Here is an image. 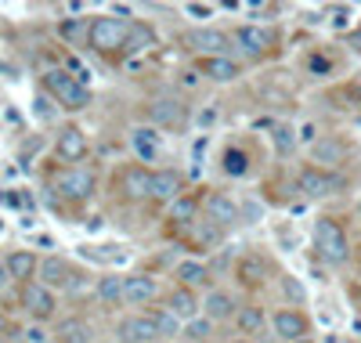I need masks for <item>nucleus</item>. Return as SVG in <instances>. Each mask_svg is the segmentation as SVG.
Listing matches in <instances>:
<instances>
[{
  "label": "nucleus",
  "mask_w": 361,
  "mask_h": 343,
  "mask_svg": "<svg viewBox=\"0 0 361 343\" xmlns=\"http://www.w3.org/2000/svg\"><path fill=\"white\" fill-rule=\"evenodd\" d=\"M235 326H239V333H242V336H257V333L267 326V318H264V311H260V307H239Z\"/></svg>",
  "instance_id": "29"
},
{
  "label": "nucleus",
  "mask_w": 361,
  "mask_h": 343,
  "mask_svg": "<svg viewBox=\"0 0 361 343\" xmlns=\"http://www.w3.org/2000/svg\"><path fill=\"white\" fill-rule=\"evenodd\" d=\"M351 44H354V48L361 51V33H354V36H351Z\"/></svg>",
  "instance_id": "43"
},
{
  "label": "nucleus",
  "mask_w": 361,
  "mask_h": 343,
  "mask_svg": "<svg viewBox=\"0 0 361 343\" xmlns=\"http://www.w3.org/2000/svg\"><path fill=\"white\" fill-rule=\"evenodd\" d=\"M94 188H98V177L91 174V170H83V166H69V170H61V174H58V191L66 199H73V203L91 199Z\"/></svg>",
  "instance_id": "5"
},
{
  "label": "nucleus",
  "mask_w": 361,
  "mask_h": 343,
  "mask_svg": "<svg viewBox=\"0 0 361 343\" xmlns=\"http://www.w3.org/2000/svg\"><path fill=\"white\" fill-rule=\"evenodd\" d=\"M4 268H8V275H11V282H22V286H26L29 278L40 271V261H36L33 249H15V253H8Z\"/></svg>",
  "instance_id": "23"
},
{
  "label": "nucleus",
  "mask_w": 361,
  "mask_h": 343,
  "mask_svg": "<svg viewBox=\"0 0 361 343\" xmlns=\"http://www.w3.org/2000/svg\"><path fill=\"white\" fill-rule=\"evenodd\" d=\"M174 278H177V286L184 289H196V286H209V268L202 261H181L174 268Z\"/></svg>",
  "instance_id": "25"
},
{
  "label": "nucleus",
  "mask_w": 361,
  "mask_h": 343,
  "mask_svg": "<svg viewBox=\"0 0 361 343\" xmlns=\"http://www.w3.org/2000/svg\"><path fill=\"white\" fill-rule=\"evenodd\" d=\"M184 11L188 15H214V8H206V4H188Z\"/></svg>",
  "instance_id": "40"
},
{
  "label": "nucleus",
  "mask_w": 361,
  "mask_h": 343,
  "mask_svg": "<svg viewBox=\"0 0 361 343\" xmlns=\"http://www.w3.org/2000/svg\"><path fill=\"white\" fill-rule=\"evenodd\" d=\"M271 326H274V336H279V340H286V343L307 340V318H304L300 311H293V307H282V311H274Z\"/></svg>",
  "instance_id": "10"
},
{
  "label": "nucleus",
  "mask_w": 361,
  "mask_h": 343,
  "mask_svg": "<svg viewBox=\"0 0 361 343\" xmlns=\"http://www.w3.org/2000/svg\"><path fill=\"white\" fill-rule=\"evenodd\" d=\"M196 217H199V203H196L192 196H181V199L174 203V221H181V224H196Z\"/></svg>",
  "instance_id": "34"
},
{
  "label": "nucleus",
  "mask_w": 361,
  "mask_h": 343,
  "mask_svg": "<svg viewBox=\"0 0 361 343\" xmlns=\"http://www.w3.org/2000/svg\"><path fill=\"white\" fill-rule=\"evenodd\" d=\"M296 343H311V340H296Z\"/></svg>",
  "instance_id": "45"
},
{
  "label": "nucleus",
  "mask_w": 361,
  "mask_h": 343,
  "mask_svg": "<svg viewBox=\"0 0 361 343\" xmlns=\"http://www.w3.org/2000/svg\"><path fill=\"white\" fill-rule=\"evenodd\" d=\"M156 48V29L145 26V22H131V33H126V54H141V51H152Z\"/></svg>",
  "instance_id": "26"
},
{
  "label": "nucleus",
  "mask_w": 361,
  "mask_h": 343,
  "mask_svg": "<svg viewBox=\"0 0 361 343\" xmlns=\"http://www.w3.org/2000/svg\"><path fill=\"white\" fill-rule=\"evenodd\" d=\"M8 282H11V275H8V268H4V264H0V289H4Z\"/></svg>",
  "instance_id": "42"
},
{
  "label": "nucleus",
  "mask_w": 361,
  "mask_h": 343,
  "mask_svg": "<svg viewBox=\"0 0 361 343\" xmlns=\"http://www.w3.org/2000/svg\"><path fill=\"white\" fill-rule=\"evenodd\" d=\"M22 307L33 321H47L58 311V296H54V289L40 286V282H26L22 286Z\"/></svg>",
  "instance_id": "4"
},
{
  "label": "nucleus",
  "mask_w": 361,
  "mask_h": 343,
  "mask_svg": "<svg viewBox=\"0 0 361 343\" xmlns=\"http://www.w3.org/2000/svg\"><path fill=\"white\" fill-rule=\"evenodd\" d=\"M231 343H253V340H246V336H235V340H231Z\"/></svg>",
  "instance_id": "44"
},
{
  "label": "nucleus",
  "mask_w": 361,
  "mask_h": 343,
  "mask_svg": "<svg viewBox=\"0 0 361 343\" xmlns=\"http://www.w3.org/2000/svg\"><path fill=\"white\" fill-rule=\"evenodd\" d=\"M209 333H214V321H209V318H196V321H188V326L181 329V336H184V340H192V343L209 340Z\"/></svg>",
  "instance_id": "33"
},
{
  "label": "nucleus",
  "mask_w": 361,
  "mask_h": 343,
  "mask_svg": "<svg viewBox=\"0 0 361 343\" xmlns=\"http://www.w3.org/2000/svg\"><path fill=\"white\" fill-rule=\"evenodd\" d=\"M156 300V278L148 275H126L123 278V304L141 307V304H152Z\"/></svg>",
  "instance_id": "17"
},
{
  "label": "nucleus",
  "mask_w": 361,
  "mask_h": 343,
  "mask_svg": "<svg viewBox=\"0 0 361 343\" xmlns=\"http://www.w3.org/2000/svg\"><path fill=\"white\" fill-rule=\"evenodd\" d=\"M184 191V177L181 170L174 166H163V170H152V199H163V203H177Z\"/></svg>",
  "instance_id": "11"
},
{
  "label": "nucleus",
  "mask_w": 361,
  "mask_h": 343,
  "mask_svg": "<svg viewBox=\"0 0 361 343\" xmlns=\"http://www.w3.org/2000/svg\"><path fill=\"white\" fill-rule=\"evenodd\" d=\"M87 33H91V22H83V18H61V22H58V36L69 40V44L87 40Z\"/></svg>",
  "instance_id": "31"
},
{
  "label": "nucleus",
  "mask_w": 361,
  "mask_h": 343,
  "mask_svg": "<svg viewBox=\"0 0 361 343\" xmlns=\"http://www.w3.org/2000/svg\"><path fill=\"white\" fill-rule=\"evenodd\" d=\"M296 188H300V196H307V199H329V196H336L339 181L329 174V170L304 166L300 174H296Z\"/></svg>",
  "instance_id": "6"
},
{
  "label": "nucleus",
  "mask_w": 361,
  "mask_h": 343,
  "mask_svg": "<svg viewBox=\"0 0 361 343\" xmlns=\"http://www.w3.org/2000/svg\"><path fill=\"white\" fill-rule=\"evenodd\" d=\"M267 275H271V264H267V256L260 253H242L239 261H235V278H239V286H264L267 282Z\"/></svg>",
  "instance_id": "8"
},
{
  "label": "nucleus",
  "mask_w": 361,
  "mask_h": 343,
  "mask_svg": "<svg viewBox=\"0 0 361 343\" xmlns=\"http://www.w3.org/2000/svg\"><path fill=\"white\" fill-rule=\"evenodd\" d=\"M119 191L126 199H148L152 196V170H145V166L119 170Z\"/></svg>",
  "instance_id": "13"
},
{
  "label": "nucleus",
  "mask_w": 361,
  "mask_h": 343,
  "mask_svg": "<svg viewBox=\"0 0 361 343\" xmlns=\"http://www.w3.org/2000/svg\"><path fill=\"white\" fill-rule=\"evenodd\" d=\"M184 44L192 51H199V54H206V58H217L231 48V36L221 33V29H192L184 36Z\"/></svg>",
  "instance_id": "9"
},
{
  "label": "nucleus",
  "mask_w": 361,
  "mask_h": 343,
  "mask_svg": "<svg viewBox=\"0 0 361 343\" xmlns=\"http://www.w3.org/2000/svg\"><path fill=\"white\" fill-rule=\"evenodd\" d=\"M148 318L156 321V329H159V336H177V333L184 329L181 321H177L174 314H170L166 307H152V311H148Z\"/></svg>",
  "instance_id": "32"
},
{
  "label": "nucleus",
  "mask_w": 361,
  "mask_h": 343,
  "mask_svg": "<svg viewBox=\"0 0 361 343\" xmlns=\"http://www.w3.org/2000/svg\"><path fill=\"white\" fill-rule=\"evenodd\" d=\"M231 40H235V44H239L246 54H253V58L267 54V51H271V44H274L271 29H264V26H239Z\"/></svg>",
  "instance_id": "14"
},
{
  "label": "nucleus",
  "mask_w": 361,
  "mask_h": 343,
  "mask_svg": "<svg viewBox=\"0 0 361 343\" xmlns=\"http://www.w3.org/2000/svg\"><path fill=\"white\" fill-rule=\"evenodd\" d=\"M54 152L66 163H80L83 156H87V134H83L80 126H66V131H58Z\"/></svg>",
  "instance_id": "18"
},
{
  "label": "nucleus",
  "mask_w": 361,
  "mask_h": 343,
  "mask_svg": "<svg viewBox=\"0 0 361 343\" xmlns=\"http://www.w3.org/2000/svg\"><path fill=\"white\" fill-rule=\"evenodd\" d=\"M311 163H318V170H329V166H339L347 163V141L336 138V134H325L311 145Z\"/></svg>",
  "instance_id": "7"
},
{
  "label": "nucleus",
  "mask_w": 361,
  "mask_h": 343,
  "mask_svg": "<svg viewBox=\"0 0 361 343\" xmlns=\"http://www.w3.org/2000/svg\"><path fill=\"white\" fill-rule=\"evenodd\" d=\"M131 145H134L138 159H145V163L159 159V134H156V126H138V131H131Z\"/></svg>",
  "instance_id": "24"
},
{
  "label": "nucleus",
  "mask_w": 361,
  "mask_h": 343,
  "mask_svg": "<svg viewBox=\"0 0 361 343\" xmlns=\"http://www.w3.org/2000/svg\"><path fill=\"white\" fill-rule=\"evenodd\" d=\"M358 213H361V199H358Z\"/></svg>",
  "instance_id": "46"
},
{
  "label": "nucleus",
  "mask_w": 361,
  "mask_h": 343,
  "mask_svg": "<svg viewBox=\"0 0 361 343\" xmlns=\"http://www.w3.org/2000/svg\"><path fill=\"white\" fill-rule=\"evenodd\" d=\"M314 242H318V253H322L329 264H347V261H351L347 231L339 228L332 217H322V221L314 224Z\"/></svg>",
  "instance_id": "2"
},
{
  "label": "nucleus",
  "mask_w": 361,
  "mask_h": 343,
  "mask_svg": "<svg viewBox=\"0 0 361 343\" xmlns=\"http://www.w3.org/2000/svg\"><path fill=\"white\" fill-rule=\"evenodd\" d=\"M202 76L209 80V83H235L239 76H242V69H239V61H231L228 54H217V58H202Z\"/></svg>",
  "instance_id": "21"
},
{
  "label": "nucleus",
  "mask_w": 361,
  "mask_h": 343,
  "mask_svg": "<svg viewBox=\"0 0 361 343\" xmlns=\"http://www.w3.org/2000/svg\"><path fill=\"white\" fill-rule=\"evenodd\" d=\"M126 33H131V22H123V18H116V15H101V18H94V22H91L87 44L94 51H105V54H109V51H123Z\"/></svg>",
  "instance_id": "3"
},
{
  "label": "nucleus",
  "mask_w": 361,
  "mask_h": 343,
  "mask_svg": "<svg viewBox=\"0 0 361 343\" xmlns=\"http://www.w3.org/2000/svg\"><path fill=\"white\" fill-rule=\"evenodd\" d=\"M221 166H224V174L228 177H246L249 174V152L246 148H224V156H221Z\"/></svg>",
  "instance_id": "28"
},
{
  "label": "nucleus",
  "mask_w": 361,
  "mask_h": 343,
  "mask_svg": "<svg viewBox=\"0 0 361 343\" xmlns=\"http://www.w3.org/2000/svg\"><path fill=\"white\" fill-rule=\"evenodd\" d=\"M36 116H40V119H54V109H51V94H40V98H36Z\"/></svg>",
  "instance_id": "37"
},
{
  "label": "nucleus",
  "mask_w": 361,
  "mask_h": 343,
  "mask_svg": "<svg viewBox=\"0 0 361 343\" xmlns=\"http://www.w3.org/2000/svg\"><path fill=\"white\" fill-rule=\"evenodd\" d=\"M40 286L47 289H61V286H73V268L61 261V256H44L40 261Z\"/></svg>",
  "instance_id": "19"
},
{
  "label": "nucleus",
  "mask_w": 361,
  "mask_h": 343,
  "mask_svg": "<svg viewBox=\"0 0 361 343\" xmlns=\"http://www.w3.org/2000/svg\"><path fill=\"white\" fill-rule=\"evenodd\" d=\"M159 343H170V340H159Z\"/></svg>",
  "instance_id": "47"
},
{
  "label": "nucleus",
  "mask_w": 361,
  "mask_h": 343,
  "mask_svg": "<svg viewBox=\"0 0 361 343\" xmlns=\"http://www.w3.org/2000/svg\"><path fill=\"white\" fill-rule=\"evenodd\" d=\"M44 91L61 105V109H69V112H80V109H87V105H91V91L83 87V83H80L69 69H51V73H44Z\"/></svg>",
  "instance_id": "1"
},
{
  "label": "nucleus",
  "mask_w": 361,
  "mask_h": 343,
  "mask_svg": "<svg viewBox=\"0 0 361 343\" xmlns=\"http://www.w3.org/2000/svg\"><path fill=\"white\" fill-rule=\"evenodd\" d=\"M166 311L174 314L181 326H188V321H196L199 318V311H202V304L196 300V293L192 289H184V286H177L174 293L166 296Z\"/></svg>",
  "instance_id": "16"
},
{
  "label": "nucleus",
  "mask_w": 361,
  "mask_h": 343,
  "mask_svg": "<svg viewBox=\"0 0 361 343\" xmlns=\"http://www.w3.org/2000/svg\"><path fill=\"white\" fill-rule=\"evenodd\" d=\"M311 69H314V73H329L332 61H329V58H311Z\"/></svg>",
  "instance_id": "39"
},
{
  "label": "nucleus",
  "mask_w": 361,
  "mask_h": 343,
  "mask_svg": "<svg viewBox=\"0 0 361 343\" xmlns=\"http://www.w3.org/2000/svg\"><path fill=\"white\" fill-rule=\"evenodd\" d=\"M274 148H279V156H289L296 148V134L289 126H274Z\"/></svg>",
  "instance_id": "35"
},
{
  "label": "nucleus",
  "mask_w": 361,
  "mask_h": 343,
  "mask_svg": "<svg viewBox=\"0 0 361 343\" xmlns=\"http://www.w3.org/2000/svg\"><path fill=\"white\" fill-rule=\"evenodd\" d=\"M282 289H286V296H289V300H296V304H304V296H307L304 282H296V278H282Z\"/></svg>",
  "instance_id": "36"
},
{
  "label": "nucleus",
  "mask_w": 361,
  "mask_h": 343,
  "mask_svg": "<svg viewBox=\"0 0 361 343\" xmlns=\"http://www.w3.org/2000/svg\"><path fill=\"white\" fill-rule=\"evenodd\" d=\"M202 210H206V221H209V224H217V228H231V224H235V221L242 217V210H239L235 203H231L228 196H209Z\"/></svg>",
  "instance_id": "20"
},
{
  "label": "nucleus",
  "mask_w": 361,
  "mask_h": 343,
  "mask_svg": "<svg viewBox=\"0 0 361 343\" xmlns=\"http://www.w3.org/2000/svg\"><path fill=\"white\" fill-rule=\"evenodd\" d=\"M184 119V105L177 98H156L148 105V123L152 126H177Z\"/></svg>",
  "instance_id": "22"
},
{
  "label": "nucleus",
  "mask_w": 361,
  "mask_h": 343,
  "mask_svg": "<svg viewBox=\"0 0 361 343\" xmlns=\"http://www.w3.org/2000/svg\"><path fill=\"white\" fill-rule=\"evenodd\" d=\"M123 278L126 275H101L94 286V296L101 304H123Z\"/></svg>",
  "instance_id": "27"
},
{
  "label": "nucleus",
  "mask_w": 361,
  "mask_h": 343,
  "mask_svg": "<svg viewBox=\"0 0 361 343\" xmlns=\"http://www.w3.org/2000/svg\"><path fill=\"white\" fill-rule=\"evenodd\" d=\"M47 340H51V336L40 329V326H29V329H26V343H47Z\"/></svg>",
  "instance_id": "38"
},
{
  "label": "nucleus",
  "mask_w": 361,
  "mask_h": 343,
  "mask_svg": "<svg viewBox=\"0 0 361 343\" xmlns=\"http://www.w3.org/2000/svg\"><path fill=\"white\" fill-rule=\"evenodd\" d=\"M239 300L231 296L228 289H209L206 293V300H202V314L209 318V321H228V318H235L239 314Z\"/></svg>",
  "instance_id": "15"
},
{
  "label": "nucleus",
  "mask_w": 361,
  "mask_h": 343,
  "mask_svg": "<svg viewBox=\"0 0 361 343\" xmlns=\"http://www.w3.org/2000/svg\"><path fill=\"white\" fill-rule=\"evenodd\" d=\"M119 340L126 343H156L159 329H156V321L148 318V314H131V318H123L119 326H116Z\"/></svg>",
  "instance_id": "12"
},
{
  "label": "nucleus",
  "mask_w": 361,
  "mask_h": 343,
  "mask_svg": "<svg viewBox=\"0 0 361 343\" xmlns=\"http://www.w3.org/2000/svg\"><path fill=\"white\" fill-rule=\"evenodd\" d=\"M87 340H91L87 321L69 318V321H61V326H58V343H87Z\"/></svg>",
  "instance_id": "30"
},
{
  "label": "nucleus",
  "mask_w": 361,
  "mask_h": 343,
  "mask_svg": "<svg viewBox=\"0 0 361 343\" xmlns=\"http://www.w3.org/2000/svg\"><path fill=\"white\" fill-rule=\"evenodd\" d=\"M214 119H217V109H206V112L199 116V123H214Z\"/></svg>",
  "instance_id": "41"
}]
</instances>
